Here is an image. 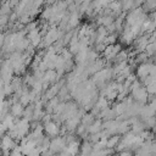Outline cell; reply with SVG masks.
<instances>
[{
  "label": "cell",
  "mask_w": 156,
  "mask_h": 156,
  "mask_svg": "<svg viewBox=\"0 0 156 156\" xmlns=\"http://www.w3.org/2000/svg\"><path fill=\"white\" fill-rule=\"evenodd\" d=\"M67 146V141H66V138L63 136H56L54 139H51V143H50V150L54 152V154H60L62 152Z\"/></svg>",
  "instance_id": "cell-1"
},
{
  "label": "cell",
  "mask_w": 156,
  "mask_h": 156,
  "mask_svg": "<svg viewBox=\"0 0 156 156\" xmlns=\"http://www.w3.org/2000/svg\"><path fill=\"white\" fill-rule=\"evenodd\" d=\"M130 95H132V98L135 101H138L140 104H145L147 101V98L150 96V94L146 90V87H144V85L140 87V88H138V89H135V90H132L130 91Z\"/></svg>",
  "instance_id": "cell-2"
},
{
  "label": "cell",
  "mask_w": 156,
  "mask_h": 156,
  "mask_svg": "<svg viewBox=\"0 0 156 156\" xmlns=\"http://www.w3.org/2000/svg\"><path fill=\"white\" fill-rule=\"evenodd\" d=\"M154 63H150V62H146V63H140L138 65V68H136V77L140 78V80H144L147 76H150V72H151V68H152Z\"/></svg>",
  "instance_id": "cell-3"
},
{
  "label": "cell",
  "mask_w": 156,
  "mask_h": 156,
  "mask_svg": "<svg viewBox=\"0 0 156 156\" xmlns=\"http://www.w3.org/2000/svg\"><path fill=\"white\" fill-rule=\"evenodd\" d=\"M44 130H45V134H46L48 136H54V138H56V136H58V134H60V127H58V124H57L55 121H50V122L45 123V124H44Z\"/></svg>",
  "instance_id": "cell-4"
},
{
  "label": "cell",
  "mask_w": 156,
  "mask_h": 156,
  "mask_svg": "<svg viewBox=\"0 0 156 156\" xmlns=\"http://www.w3.org/2000/svg\"><path fill=\"white\" fill-rule=\"evenodd\" d=\"M27 38H28V40L30 41V45H32L33 48L39 46V44L41 43V34H40V32H39V28L28 32V33H27Z\"/></svg>",
  "instance_id": "cell-5"
},
{
  "label": "cell",
  "mask_w": 156,
  "mask_h": 156,
  "mask_svg": "<svg viewBox=\"0 0 156 156\" xmlns=\"http://www.w3.org/2000/svg\"><path fill=\"white\" fill-rule=\"evenodd\" d=\"M24 108H26V107H23V105H22L20 101H15V102L12 104L10 111H11V115H12L13 117H20V116H23Z\"/></svg>",
  "instance_id": "cell-6"
},
{
  "label": "cell",
  "mask_w": 156,
  "mask_h": 156,
  "mask_svg": "<svg viewBox=\"0 0 156 156\" xmlns=\"http://www.w3.org/2000/svg\"><path fill=\"white\" fill-rule=\"evenodd\" d=\"M60 89H61V88H60L58 84H55V85L50 87L49 89L45 90V95H44V98H45L46 100H51V99L58 96V91H60Z\"/></svg>",
  "instance_id": "cell-7"
},
{
  "label": "cell",
  "mask_w": 156,
  "mask_h": 156,
  "mask_svg": "<svg viewBox=\"0 0 156 156\" xmlns=\"http://www.w3.org/2000/svg\"><path fill=\"white\" fill-rule=\"evenodd\" d=\"M66 149H67L69 156H76V155H78V152H80V145L77 140H73V141L68 143Z\"/></svg>",
  "instance_id": "cell-8"
},
{
  "label": "cell",
  "mask_w": 156,
  "mask_h": 156,
  "mask_svg": "<svg viewBox=\"0 0 156 156\" xmlns=\"http://www.w3.org/2000/svg\"><path fill=\"white\" fill-rule=\"evenodd\" d=\"M79 23V15L77 11L74 12H71L69 13V20H68V23H67V29L71 30L72 28H76Z\"/></svg>",
  "instance_id": "cell-9"
},
{
  "label": "cell",
  "mask_w": 156,
  "mask_h": 156,
  "mask_svg": "<svg viewBox=\"0 0 156 156\" xmlns=\"http://www.w3.org/2000/svg\"><path fill=\"white\" fill-rule=\"evenodd\" d=\"M102 121L101 119H98V121H95L93 124H90L88 128H87V132L89 133V134H98V133H100L101 130H102Z\"/></svg>",
  "instance_id": "cell-10"
},
{
  "label": "cell",
  "mask_w": 156,
  "mask_h": 156,
  "mask_svg": "<svg viewBox=\"0 0 156 156\" xmlns=\"http://www.w3.org/2000/svg\"><path fill=\"white\" fill-rule=\"evenodd\" d=\"M94 150V144L89 140H85L82 145H80V154L84 156H90V154Z\"/></svg>",
  "instance_id": "cell-11"
},
{
  "label": "cell",
  "mask_w": 156,
  "mask_h": 156,
  "mask_svg": "<svg viewBox=\"0 0 156 156\" xmlns=\"http://www.w3.org/2000/svg\"><path fill=\"white\" fill-rule=\"evenodd\" d=\"M132 129V126L129 123V119H124V121H121L119 122V126H118V130H117V134H127L129 130Z\"/></svg>",
  "instance_id": "cell-12"
},
{
  "label": "cell",
  "mask_w": 156,
  "mask_h": 156,
  "mask_svg": "<svg viewBox=\"0 0 156 156\" xmlns=\"http://www.w3.org/2000/svg\"><path fill=\"white\" fill-rule=\"evenodd\" d=\"M119 141H121V136H119V134L111 135V136H108V139H107L106 147H107V149H116V146L119 144Z\"/></svg>",
  "instance_id": "cell-13"
},
{
  "label": "cell",
  "mask_w": 156,
  "mask_h": 156,
  "mask_svg": "<svg viewBox=\"0 0 156 156\" xmlns=\"http://www.w3.org/2000/svg\"><path fill=\"white\" fill-rule=\"evenodd\" d=\"M95 116L93 115V113H85L84 116H83V118H82V121H80V124H83L84 127H89L90 124H93L94 122H95Z\"/></svg>",
  "instance_id": "cell-14"
},
{
  "label": "cell",
  "mask_w": 156,
  "mask_h": 156,
  "mask_svg": "<svg viewBox=\"0 0 156 156\" xmlns=\"http://www.w3.org/2000/svg\"><path fill=\"white\" fill-rule=\"evenodd\" d=\"M143 10L144 11H156V0H145L144 5H143Z\"/></svg>",
  "instance_id": "cell-15"
},
{
  "label": "cell",
  "mask_w": 156,
  "mask_h": 156,
  "mask_svg": "<svg viewBox=\"0 0 156 156\" xmlns=\"http://www.w3.org/2000/svg\"><path fill=\"white\" fill-rule=\"evenodd\" d=\"M121 4H122V9L124 11L127 10H133L134 9V4H135V0H119Z\"/></svg>",
  "instance_id": "cell-16"
},
{
  "label": "cell",
  "mask_w": 156,
  "mask_h": 156,
  "mask_svg": "<svg viewBox=\"0 0 156 156\" xmlns=\"http://www.w3.org/2000/svg\"><path fill=\"white\" fill-rule=\"evenodd\" d=\"M117 37H118L117 33H111V34L107 35V38H106V40L104 43L106 45H115L116 44V40H117Z\"/></svg>",
  "instance_id": "cell-17"
},
{
  "label": "cell",
  "mask_w": 156,
  "mask_h": 156,
  "mask_svg": "<svg viewBox=\"0 0 156 156\" xmlns=\"http://www.w3.org/2000/svg\"><path fill=\"white\" fill-rule=\"evenodd\" d=\"M10 13H11V5L9 4V1H6V2L2 4L1 15H10Z\"/></svg>",
  "instance_id": "cell-18"
},
{
  "label": "cell",
  "mask_w": 156,
  "mask_h": 156,
  "mask_svg": "<svg viewBox=\"0 0 156 156\" xmlns=\"http://www.w3.org/2000/svg\"><path fill=\"white\" fill-rule=\"evenodd\" d=\"M7 22L10 23V15H1V26L5 27Z\"/></svg>",
  "instance_id": "cell-19"
},
{
  "label": "cell",
  "mask_w": 156,
  "mask_h": 156,
  "mask_svg": "<svg viewBox=\"0 0 156 156\" xmlns=\"http://www.w3.org/2000/svg\"><path fill=\"white\" fill-rule=\"evenodd\" d=\"M28 156H41V151H40L38 147H35V149H34V150H33Z\"/></svg>",
  "instance_id": "cell-20"
},
{
  "label": "cell",
  "mask_w": 156,
  "mask_h": 156,
  "mask_svg": "<svg viewBox=\"0 0 156 156\" xmlns=\"http://www.w3.org/2000/svg\"><path fill=\"white\" fill-rule=\"evenodd\" d=\"M20 2H21V0H9V4L11 5V7L12 6H17Z\"/></svg>",
  "instance_id": "cell-21"
},
{
  "label": "cell",
  "mask_w": 156,
  "mask_h": 156,
  "mask_svg": "<svg viewBox=\"0 0 156 156\" xmlns=\"http://www.w3.org/2000/svg\"><path fill=\"white\" fill-rule=\"evenodd\" d=\"M150 18H152V20H156V11H154V12L150 15Z\"/></svg>",
  "instance_id": "cell-22"
},
{
  "label": "cell",
  "mask_w": 156,
  "mask_h": 156,
  "mask_svg": "<svg viewBox=\"0 0 156 156\" xmlns=\"http://www.w3.org/2000/svg\"><path fill=\"white\" fill-rule=\"evenodd\" d=\"M152 133H154V134H155V135H156V124H155V127H154V128H152Z\"/></svg>",
  "instance_id": "cell-23"
},
{
  "label": "cell",
  "mask_w": 156,
  "mask_h": 156,
  "mask_svg": "<svg viewBox=\"0 0 156 156\" xmlns=\"http://www.w3.org/2000/svg\"><path fill=\"white\" fill-rule=\"evenodd\" d=\"M133 156H140V155H139V154H136V155H133Z\"/></svg>",
  "instance_id": "cell-24"
},
{
  "label": "cell",
  "mask_w": 156,
  "mask_h": 156,
  "mask_svg": "<svg viewBox=\"0 0 156 156\" xmlns=\"http://www.w3.org/2000/svg\"><path fill=\"white\" fill-rule=\"evenodd\" d=\"M154 56H155V57H156V52H155V55H154Z\"/></svg>",
  "instance_id": "cell-25"
}]
</instances>
